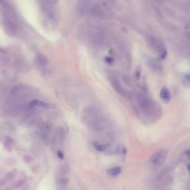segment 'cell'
Returning <instances> with one entry per match:
<instances>
[{"label": "cell", "mask_w": 190, "mask_h": 190, "mask_svg": "<svg viewBox=\"0 0 190 190\" xmlns=\"http://www.w3.org/2000/svg\"><path fill=\"white\" fill-rule=\"evenodd\" d=\"M137 102L140 109L144 114L148 116H152L156 111V106L155 103L149 97L142 94L137 95Z\"/></svg>", "instance_id": "cell-1"}, {"label": "cell", "mask_w": 190, "mask_h": 190, "mask_svg": "<svg viewBox=\"0 0 190 190\" xmlns=\"http://www.w3.org/2000/svg\"><path fill=\"white\" fill-rule=\"evenodd\" d=\"M93 9L92 0H78L77 2L76 10L80 16H85L92 12Z\"/></svg>", "instance_id": "cell-2"}, {"label": "cell", "mask_w": 190, "mask_h": 190, "mask_svg": "<svg viewBox=\"0 0 190 190\" xmlns=\"http://www.w3.org/2000/svg\"><path fill=\"white\" fill-rule=\"evenodd\" d=\"M150 42L154 50L159 53L161 58L165 60L167 55V52L163 43L160 40L154 37L150 38Z\"/></svg>", "instance_id": "cell-3"}, {"label": "cell", "mask_w": 190, "mask_h": 190, "mask_svg": "<svg viewBox=\"0 0 190 190\" xmlns=\"http://www.w3.org/2000/svg\"><path fill=\"white\" fill-rule=\"evenodd\" d=\"M167 155V151L161 150L153 154L151 158V161L152 164L155 166H158L161 165L164 162L166 158Z\"/></svg>", "instance_id": "cell-4"}, {"label": "cell", "mask_w": 190, "mask_h": 190, "mask_svg": "<svg viewBox=\"0 0 190 190\" xmlns=\"http://www.w3.org/2000/svg\"><path fill=\"white\" fill-rule=\"evenodd\" d=\"M110 83L113 89L116 91L117 93L122 96H126L127 95L126 91L121 85L120 81L115 76H111L110 77Z\"/></svg>", "instance_id": "cell-5"}, {"label": "cell", "mask_w": 190, "mask_h": 190, "mask_svg": "<svg viewBox=\"0 0 190 190\" xmlns=\"http://www.w3.org/2000/svg\"><path fill=\"white\" fill-rule=\"evenodd\" d=\"M146 61L147 66L155 72L159 73L163 70V67L161 63L156 59L152 57H147Z\"/></svg>", "instance_id": "cell-6"}, {"label": "cell", "mask_w": 190, "mask_h": 190, "mask_svg": "<svg viewBox=\"0 0 190 190\" xmlns=\"http://www.w3.org/2000/svg\"><path fill=\"white\" fill-rule=\"evenodd\" d=\"M30 105L32 106H37L46 109H50L52 107V105L50 103L46 102L38 99H34L30 102Z\"/></svg>", "instance_id": "cell-7"}, {"label": "cell", "mask_w": 190, "mask_h": 190, "mask_svg": "<svg viewBox=\"0 0 190 190\" xmlns=\"http://www.w3.org/2000/svg\"><path fill=\"white\" fill-rule=\"evenodd\" d=\"M160 96L163 102L168 103L170 101L171 96L170 90L166 87H163L160 91Z\"/></svg>", "instance_id": "cell-8"}, {"label": "cell", "mask_w": 190, "mask_h": 190, "mask_svg": "<svg viewBox=\"0 0 190 190\" xmlns=\"http://www.w3.org/2000/svg\"><path fill=\"white\" fill-rule=\"evenodd\" d=\"M122 169L119 166L114 167L112 168H111L109 170L107 171V173L110 176L116 177L118 175L121 173Z\"/></svg>", "instance_id": "cell-9"}, {"label": "cell", "mask_w": 190, "mask_h": 190, "mask_svg": "<svg viewBox=\"0 0 190 190\" xmlns=\"http://www.w3.org/2000/svg\"><path fill=\"white\" fill-rule=\"evenodd\" d=\"M94 148L98 151L100 152H103L104 151L106 150L108 147V146L106 144L101 143L98 142H95L93 144Z\"/></svg>", "instance_id": "cell-10"}, {"label": "cell", "mask_w": 190, "mask_h": 190, "mask_svg": "<svg viewBox=\"0 0 190 190\" xmlns=\"http://www.w3.org/2000/svg\"><path fill=\"white\" fill-rule=\"evenodd\" d=\"M57 156H58V157L59 158H60V159L63 160L65 156H64V154H63V152H62V151H58L57 152Z\"/></svg>", "instance_id": "cell-11"}, {"label": "cell", "mask_w": 190, "mask_h": 190, "mask_svg": "<svg viewBox=\"0 0 190 190\" xmlns=\"http://www.w3.org/2000/svg\"><path fill=\"white\" fill-rule=\"evenodd\" d=\"M106 61L107 62H108V63H112L113 62V59L112 58H111V57H107L106 58Z\"/></svg>", "instance_id": "cell-12"}, {"label": "cell", "mask_w": 190, "mask_h": 190, "mask_svg": "<svg viewBox=\"0 0 190 190\" xmlns=\"http://www.w3.org/2000/svg\"><path fill=\"white\" fill-rule=\"evenodd\" d=\"M185 78H186V79L188 81L190 82V75H189V74H186V75H185Z\"/></svg>", "instance_id": "cell-13"}, {"label": "cell", "mask_w": 190, "mask_h": 190, "mask_svg": "<svg viewBox=\"0 0 190 190\" xmlns=\"http://www.w3.org/2000/svg\"><path fill=\"white\" fill-rule=\"evenodd\" d=\"M186 153L187 155H190V150H187V151Z\"/></svg>", "instance_id": "cell-14"}, {"label": "cell", "mask_w": 190, "mask_h": 190, "mask_svg": "<svg viewBox=\"0 0 190 190\" xmlns=\"http://www.w3.org/2000/svg\"><path fill=\"white\" fill-rule=\"evenodd\" d=\"M56 1V0H51V2H55Z\"/></svg>", "instance_id": "cell-15"}, {"label": "cell", "mask_w": 190, "mask_h": 190, "mask_svg": "<svg viewBox=\"0 0 190 190\" xmlns=\"http://www.w3.org/2000/svg\"><path fill=\"white\" fill-rule=\"evenodd\" d=\"M188 169H189V170H190V165H189V166H188Z\"/></svg>", "instance_id": "cell-16"}]
</instances>
